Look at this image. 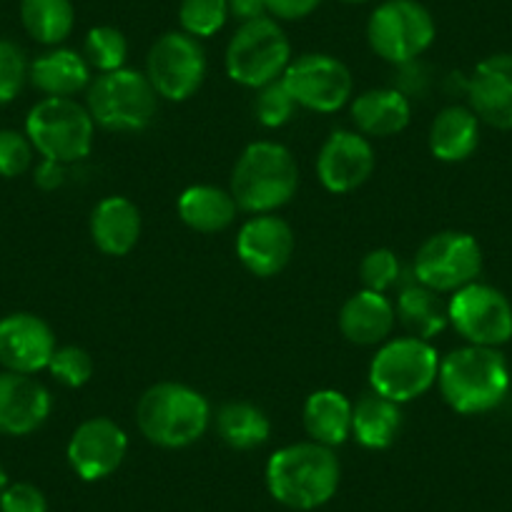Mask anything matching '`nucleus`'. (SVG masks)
I'll return each mask as SVG.
<instances>
[{
  "label": "nucleus",
  "instance_id": "5",
  "mask_svg": "<svg viewBox=\"0 0 512 512\" xmlns=\"http://www.w3.org/2000/svg\"><path fill=\"white\" fill-rule=\"evenodd\" d=\"M86 108L93 123L113 134H139L154 123L159 111V93L146 73L118 68L98 73L86 91Z\"/></svg>",
  "mask_w": 512,
  "mask_h": 512
},
{
  "label": "nucleus",
  "instance_id": "22",
  "mask_svg": "<svg viewBox=\"0 0 512 512\" xmlns=\"http://www.w3.org/2000/svg\"><path fill=\"white\" fill-rule=\"evenodd\" d=\"M352 121L367 139H387L410 126L412 103L400 88H369L352 101Z\"/></svg>",
  "mask_w": 512,
  "mask_h": 512
},
{
  "label": "nucleus",
  "instance_id": "2",
  "mask_svg": "<svg viewBox=\"0 0 512 512\" xmlns=\"http://www.w3.org/2000/svg\"><path fill=\"white\" fill-rule=\"evenodd\" d=\"M437 387L460 415H485L510 392V367L497 347L465 344L440 359Z\"/></svg>",
  "mask_w": 512,
  "mask_h": 512
},
{
  "label": "nucleus",
  "instance_id": "36",
  "mask_svg": "<svg viewBox=\"0 0 512 512\" xmlns=\"http://www.w3.org/2000/svg\"><path fill=\"white\" fill-rule=\"evenodd\" d=\"M26 53L13 41H0V106H8L21 96L23 86L28 81Z\"/></svg>",
  "mask_w": 512,
  "mask_h": 512
},
{
  "label": "nucleus",
  "instance_id": "8",
  "mask_svg": "<svg viewBox=\"0 0 512 512\" xmlns=\"http://www.w3.org/2000/svg\"><path fill=\"white\" fill-rule=\"evenodd\" d=\"M292 63V43L274 18L241 23L224 53L226 76L246 88H264L279 81Z\"/></svg>",
  "mask_w": 512,
  "mask_h": 512
},
{
  "label": "nucleus",
  "instance_id": "14",
  "mask_svg": "<svg viewBox=\"0 0 512 512\" xmlns=\"http://www.w3.org/2000/svg\"><path fill=\"white\" fill-rule=\"evenodd\" d=\"M128 455V435L111 417H88L73 430L66 457L81 480L98 482L111 477Z\"/></svg>",
  "mask_w": 512,
  "mask_h": 512
},
{
  "label": "nucleus",
  "instance_id": "33",
  "mask_svg": "<svg viewBox=\"0 0 512 512\" xmlns=\"http://www.w3.org/2000/svg\"><path fill=\"white\" fill-rule=\"evenodd\" d=\"M359 279L369 292L387 294L402 279V264L392 249H372L359 262Z\"/></svg>",
  "mask_w": 512,
  "mask_h": 512
},
{
  "label": "nucleus",
  "instance_id": "27",
  "mask_svg": "<svg viewBox=\"0 0 512 512\" xmlns=\"http://www.w3.org/2000/svg\"><path fill=\"white\" fill-rule=\"evenodd\" d=\"M402 432V405L367 392L352 407V437L364 450H387Z\"/></svg>",
  "mask_w": 512,
  "mask_h": 512
},
{
  "label": "nucleus",
  "instance_id": "39",
  "mask_svg": "<svg viewBox=\"0 0 512 512\" xmlns=\"http://www.w3.org/2000/svg\"><path fill=\"white\" fill-rule=\"evenodd\" d=\"M319 6L322 0H267V13L274 21H302Z\"/></svg>",
  "mask_w": 512,
  "mask_h": 512
},
{
  "label": "nucleus",
  "instance_id": "7",
  "mask_svg": "<svg viewBox=\"0 0 512 512\" xmlns=\"http://www.w3.org/2000/svg\"><path fill=\"white\" fill-rule=\"evenodd\" d=\"M26 136L41 159L68 166L91 154L96 123L76 98H41L28 111Z\"/></svg>",
  "mask_w": 512,
  "mask_h": 512
},
{
  "label": "nucleus",
  "instance_id": "9",
  "mask_svg": "<svg viewBox=\"0 0 512 512\" xmlns=\"http://www.w3.org/2000/svg\"><path fill=\"white\" fill-rule=\"evenodd\" d=\"M435 36V18L417 0H384L367 21L369 48L392 66L420 61Z\"/></svg>",
  "mask_w": 512,
  "mask_h": 512
},
{
  "label": "nucleus",
  "instance_id": "15",
  "mask_svg": "<svg viewBox=\"0 0 512 512\" xmlns=\"http://www.w3.org/2000/svg\"><path fill=\"white\" fill-rule=\"evenodd\" d=\"M294 231L282 216L256 214L244 221L236 234V256L241 267L259 279L277 277L284 272L294 254Z\"/></svg>",
  "mask_w": 512,
  "mask_h": 512
},
{
  "label": "nucleus",
  "instance_id": "21",
  "mask_svg": "<svg viewBox=\"0 0 512 512\" xmlns=\"http://www.w3.org/2000/svg\"><path fill=\"white\" fill-rule=\"evenodd\" d=\"M91 239L106 256H126L141 239V211L128 196H106L91 211Z\"/></svg>",
  "mask_w": 512,
  "mask_h": 512
},
{
  "label": "nucleus",
  "instance_id": "38",
  "mask_svg": "<svg viewBox=\"0 0 512 512\" xmlns=\"http://www.w3.org/2000/svg\"><path fill=\"white\" fill-rule=\"evenodd\" d=\"M0 512H48V500L33 482H8L0 495Z\"/></svg>",
  "mask_w": 512,
  "mask_h": 512
},
{
  "label": "nucleus",
  "instance_id": "13",
  "mask_svg": "<svg viewBox=\"0 0 512 512\" xmlns=\"http://www.w3.org/2000/svg\"><path fill=\"white\" fill-rule=\"evenodd\" d=\"M282 81L299 108L317 113L339 111L347 106L354 91L352 71L327 53H304L292 58Z\"/></svg>",
  "mask_w": 512,
  "mask_h": 512
},
{
  "label": "nucleus",
  "instance_id": "35",
  "mask_svg": "<svg viewBox=\"0 0 512 512\" xmlns=\"http://www.w3.org/2000/svg\"><path fill=\"white\" fill-rule=\"evenodd\" d=\"M93 357L83 347L76 344H66V347H58L53 352L51 364H48V372L56 382H61L63 387H71L78 390L83 384L91 382L93 377Z\"/></svg>",
  "mask_w": 512,
  "mask_h": 512
},
{
  "label": "nucleus",
  "instance_id": "29",
  "mask_svg": "<svg viewBox=\"0 0 512 512\" xmlns=\"http://www.w3.org/2000/svg\"><path fill=\"white\" fill-rule=\"evenodd\" d=\"M397 319L402 322V327L410 332V337H420L430 342L432 337H437L440 332H445V327L450 324V312H447V302H442V297L432 289H427L425 284L415 282L410 287H405L397 297Z\"/></svg>",
  "mask_w": 512,
  "mask_h": 512
},
{
  "label": "nucleus",
  "instance_id": "43",
  "mask_svg": "<svg viewBox=\"0 0 512 512\" xmlns=\"http://www.w3.org/2000/svg\"><path fill=\"white\" fill-rule=\"evenodd\" d=\"M342 3H364V0H342Z\"/></svg>",
  "mask_w": 512,
  "mask_h": 512
},
{
  "label": "nucleus",
  "instance_id": "23",
  "mask_svg": "<svg viewBox=\"0 0 512 512\" xmlns=\"http://www.w3.org/2000/svg\"><path fill=\"white\" fill-rule=\"evenodd\" d=\"M28 81L46 98H73L91 86V66L83 53L56 46L31 63Z\"/></svg>",
  "mask_w": 512,
  "mask_h": 512
},
{
  "label": "nucleus",
  "instance_id": "12",
  "mask_svg": "<svg viewBox=\"0 0 512 512\" xmlns=\"http://www.w3.org/2000/svg\"><path fill=\"white\" fill-rule=\"evenodd\" d=\"M450 324L467 344L500 347L512 339V304L500 289L472 282L447 302Z\"/></svg>",
  "mask_w": 512,
  "mask_h": 512
},
{
  "label": "nucleus",
  "instance_id": "41",
  "mask_svg": "<svg viewBox=\"0 0 512 512\" xmlns=\"http://www.w3.org/2000/svg\"><path fill=\"white\" fill-rule=\"evenodd\" d=\"M229 6V18L241 23L259 21V18H267V0H226Z\"/></svg>",
  "mask_w": 512,
  "mask_h": 512
},
{
  "label": "nucleus",
  "instance_id": "34",
  "mask_svg": "<svg viewBox=\"0 0 512 512\" xmlns=\"http://www.w3.org/2000/svg\"><path fill=\"white\" fill-rule=\"evenodd\" d=\"M297 108V101H294V96L289 93V88L284 86L282 78L269 83V86L259 88V93H256L254 113L256 121L262 123L264 128L287 126L294 118V113H297Z\"/></svg>",
  "mask_w": 512,
  "mask_h": 512
},
{
  "label": "nucleus",
  "instance_id": "20",
  "mask_svg": "<svg viewBox=\"0 0 512 512\" xmlns=\"http://www.w3.org/2000/svg\"><path fill=\"white\" fill-rule=\"evenodd\" d=\"M395 324L397 309L390 302V297L379 292H369V289L352 294L342 304V312H339V329H342L344 339L359 344V347L384 344L390 339Z\"/></svg>",
  "mask_w": 512,
  "mask_h": 512
},
{
  "label": "nucleus",
  "instance_id": "28",
  "mask_svg": "<svg viewBox=\"0 0 512 512\" xmlns=\"http://www.w3.org/2000/svg\"><path fill=\"white\" fill-rule=\"evenodd\" d=\"M216 432L231 450H256L272 437V420L254 402L234 400L221 405L216 412Z\"/></svg>",
  "mask_w": 512,
  "mask_h": 512
},
{
  "label": "nucleus",
  "instance_id": "16",
  "mask_svg": "<svg viewBox=\"0 0 512 512\" xmlns=\"http://www.w3.org/2000/svg\"><path fill=\"white\" fill-rule=\"evenodd\" d=\"M377 166L372 144L359 131H334L317 156L319 184L329 194H349L367 184Z\"/></svg>",
  "mask_w": 512,
  "mask_h": 512
},
{
  "label": "nucleus",
  "instance_id": "25",
  "mask_svg": "<svg viewBox=\"0 0 512 512\" xmlns=\"http://www.w3.org/2000/svg\"><path fill=\"white\" fill-rule=\"evenodd\" d=\"M352 402L337 390H317L307 397L302 410L309 440L324 447H339L352 437Z\"/></svg>",
  "mask_w": 512,
  "mask_h": 512
},
{
  "label": "nucleus",
  "instance_id": "11",
  "mask_svg": "<svg viewBox=\"0 0 512 512\" xmlns=\"http://www.w3.org/2000/svg\"><path fill=\"white\" fill-rule=\"evenodd\" d=\"M146 78L159 98L189 101L206 78V51L199 38L184 31H169L154 41L146 56Z\"/></svg>",
  "mask_w": 512,
  "mask_h": 512
},
{
  "label": "nucleus",
  "instance_id": "17",
  "mask_svg": "<svg viewBox=\"0 0 512 512\" xmlns=\"http://www.w3.org/2000/svg\"><path fill=\"white\" fill-rule=\"evenodd\" d=\"M56 349V334L46 319L31 312H13L0 319V364L8 372H43Z\"/></svg>",
  "mask_w": 512,
  "mask_h": 512
},
{
  "label": "nucleus",
  "instance_id": "4",
  "mask_svg": "<svg viewBox=\"0 0 512 512\" xmlns=\"http://www.w3.org/2000/svg\"><path fill=\"white\" fill-rule=\"evenodd\" d=\"M299 189V166L287 146L254 141L241 151L231 171V196L249 214H274L287 206Z\"/></svg>",
  "mask_w": 512,
  "mask_h": 512
},
{
  "label": "nucleus",
  "instance_id": "18",
  "mask_svg": "<svg viewBox=\"0 0 512 512\" xmlns=\"http://www.w3.org/2000/svg\"><path fill=\"white\" fill-rule=\"evenodd\" d=\"M53 400L36 374L0 372V435L26 437L46 425Z\"/></svg>",
  "mask_w": 512,
  "mask_h": 512
},
{
  "label": "nucleus",
  "instance_id": "26",
  "mask_svg": "<svg viewBox=\"0 0 512 512\" xmlns=\"http://www.w3.org/2000/svg\"><path fill=\"white\" fill-rule=\"evenodd\" d=\"M176 211L189 229L199 234H219L234 224L239 206L231 191L211 184H194L181 191Z\"/></svg>",
  "mask_w": 512,
  "mask_h": 512
},
{
  "label": "nucleus",
  "instance_id": "40",
  "mask_svg": "<svg viewBox=\"0 0 512 512\" xmlns=\"http://www.w3.org/2000/svg\"><path fill=\"white\" fill-rule=\"evenodd\" d=\"M33 181H36L38 189H43V191L61 189L63 181H66V164H58V161H51V159H43L41 164L36 166Z\"/></svg>",
  "mask_w": 512,
  "mask_h": 512
},
{
  "label": "nucleus",
  "instance_id": "6",
  "mask_svg": "<svg viewBox=\"0 0 512 512\" xmlns=\"http://www.w3.org/2000/svg\"><path fill=\"white\" fill-rule=\"evenodd\" d=\"M440 354L420 337L387 339L369 364V387L387 400L405 405L427 395L437 384Z\"/></svg>",
  "mask_w": 512,
  "mask_h": 512
},
{
  "label": "nucleus",
  "instance_id": "10",
  "mask_svg": "<svg viewBox=\"0 0 512 512\" xmlns=\"http://www.w3.org/2000/svg\"><path fill=\"white\" fill-rule=\"evenodd\" d=\"M480 272L482 249L465 231H437L415 254V279L437 294H455L477 282Z\"/></svg>",
  "mask_w": 512,
  "mask_h": 512
},
{
  "label": "nucleus",
  "instance_id": "24",
  "mask_svg": "<svg viewBox=\"0 0 512 512\" xmlns=\"http://www.w3.org/2000/svg\"><path fill=\"white\" fill-rule=\"evenodd\" d=\"M480 118L470 106H447L432 121L427 146L437 161L460 164L480 146Z\"/></svg>",
  "mask_w": 512,
  "mask_h": 512
},
{
  "label": "nucleus",
  "instance_id": "3",
  "mask_svg": "<svg viewBox=\"0 0 512 512\" xmlns=\"http://www.w3.org/2000/svg\"><path fill=\"white\" fill-rule=\"evenodd\" d=\"M141 435L164 450H184L206 435L211 405L199 390L181 382H156L136 405Z\"/></svg>",
  "mask_w": 512,
  "mask_h": 512
},
{
  "label": "nucleus",
  "instance_id": "30",
  "mask_svg": "<svg viewBox=\"0 0 512 512\" xmlns=\"http://www.w3.org/2000/svg\"><path fill=\"white\" fill-rule=\"evenodd\" d=\"M21 23L41 46H61L76 26L71 0H21Z\"/></svg>",
  "mask_w": 512,
  "mask_h": 512
},
{
  "label": "nucleus",
  "instance_id": "1",
  "mask_svg": "<svg viewBox=\"0 0 512 512\" xmlns=\"http://www.w3.org/2000/svg\"><path fill=\"white\" fill-rule=\"evenodd\" d=\"M267 490L289 510H317L339 490L342 465L332 447L319 442H294L274 452L267 462Z\"/></svg>",
  "mask_w": 512,
  "mask_h": 512
},
{
  "label": "nucleus",
  "instance_id": "31",
  "mask_svg": "<svg viewBox=\"0 0 512 512\" xmlns=\"http://www.w3.org/2000/svg\"><path fill=\"white\" fill-rule=\"evenodd\" d=\"M83 58L91 66V71L111 73L118 68H126L128 41L118 28L96 26L86 33L83 41Z\"/></svg>",
  "mask_w": 512,
  "mask_h": 512
},
{
  "label": "nucleus",
  "instance_id": "42",
  "mask_svg": "<svg viewBox=\"0 0 512 512\" xmlns=\"http://www.w3.org/2000/svg\"><path fill=\"white\" fill-rule=\"evenodd\" d=\"M8 487V472H6V467L0 465V495H3V490H6Z\"/></svg>",
  "mask_w": 512,
  "mask_h": 512
},
{
  "label": "nucleus",
  "instance_id": "19",
  "mask_svg": "<svg viewBox=\"0 0 512 512\" xmlns=\"http://www.w3.org/2000/svg\"><path fill=\"white\" fill-rule=\"evenodd\" d=\"M465 91L482 123L512 131V53H497L477 63L465 81Z\"/></svg>",
  "mask_w": 512,
  "mask_h": 512
},
{
  "label": "nucleus",
  "instance_id": "37",
  "mask_svg": "<svg viewBox=\"0 0 512 512\" xmlns=\"http://www.w3.org/2000/svg\"><path fill=\"white\" fill-rule=\"evenodd\" d=\"M33 156H36V149L26 131H16V128L0 131V176L3 179H16L26 174L33 166Z\"/></svg>",
  "mask_w": 512,
  "mask_h": 512
},
{
  "label": "nucleus",
  "instance_id": "32",
  "mask_svg": "<svg viewBox=\"0 0 512 512\" xmlns=\"http://www.w3.org/2000/svg\"><path fill=\"white\" fill-rule=\"evenodd\" d=\"M229 21L226 0H181L179 26L194 38H211Z\"/></svg>",
  "mask_w": 512,
  "mask_h": 512
}]
</instances>
